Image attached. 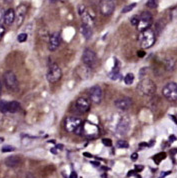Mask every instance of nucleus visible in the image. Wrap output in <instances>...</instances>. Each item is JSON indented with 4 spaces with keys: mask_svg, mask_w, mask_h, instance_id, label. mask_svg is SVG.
<instances>
[{
    "mask_svg": "<svg viewBox=\"0 0 177 178\" xmlns=\"http://www.w3.org/2000/svg\"><path fill=\"white\" fill-rule=\"evenodd\" d=\"M138 91L145 96H151L156 92V84L149 78H143L137 86Z\"/></svg>",
    "mask_w": 177,
    "mask_h": 178,
    "instance_id": "nucleus-1",
    "label": "nucleus"
},
{
    "mask_svg": "<svg viewBox=\"0 0 177 178\" xmlns=\"http://www.w3.org/2000/svg\"><path fill=\"white\" fill-rule=\"evenodd\" d=\"M156 36L155 32L151 29H147L145 31H142L139 35V43L140 46L143 49H147L153 46V44L155 43Z\"/></svg>",
    "mask_w": 177,
    "mask_h": 178,
    "instance_id": "nucleus-2",
    "label": "nucleus"
},
{
    "mask_svg": "<svg viewBox=\"0 0 177 178\" xmlns=\"http://www.w3.org/2000/svg\"><path fill=\"white\" fill-rule=\"evenodd\" d=\"M152 14L149 11H144L139 15V22L137 24V29L140 32L145 31L147 29H150V26L152 25Z\"/></svg>",
    "mask_w": 177,
    "mask_h": 178,
    "instance_id": "nucleus-3",
    "label": "nucleus"
},
{
    "mask_svg": "<svg viewBox=\"0 0 177 178\" xmlns=\"http://www.w3.org/2000/svg\"><path fill=\"white\" fill-rule=\"evenodd\" d=\"M82 61H83L84 65L88 66L89 68H94L96 67L98 59L96 56V53L93 50L89 49V48H86V49L82 53Z\"/></svg>",
    "mask_w": 177,
    "mask_h": 178,
    "instance_id": "nucleus-4",
    "label": "nucleus"
},
{
    "mask_svg": "<svg viewBox=\"0 0 177 178\" xmlns=\"http://www.w3.org/2000/svg\"><path fill=\"white\" fill-rule=\"evenodd\" d=\"M3 81L8 90L12 91V92H15V91L18 90V87H19L18 80L16 78V75L12 71H8L4 74Z\"/></svg>",
    "mask_w": 177,
    "mask_h": 178,
    "instance_id": "nucleus-5",
    "label": "nucleus"
},
{
    "mask_svg": "<svg viewBox=\"0 0 177 178\" xmlns=\"http://www.w3.org/2000/svg\"><path fill=\"white\" fill-rule=\"evenodd\" d=\"M163 96L169 101L177 100V83L168 82L162 89Z\"/></svg>",
    "mask_w": 177,
    "mask_h": 178,
    "instance_id": "nucleus-6",
    "label": "nucleus"
},
{
    "mask_svg": "<svg viewBox=\"0 0 177 178\" xmlns=\"http://www.w3.org/2000/svg\"><path fill=\"white\" fill-rule=\"evenodd\" d=\"M62 77V71L57 64H51L48 68L47 71V80L51 83H55L60 80V78Z\"/></svg>",
    "mask_w": 177,
    "mask_h": 178,
    "instance_id": "nucleus-7",
    "label": "nucleus"
},
{
    "mask_svg": "<svg viewBox=\"0 0 177 178\" xmlns=\"http://www.w3.org/2000/svg\"><path fill=\"white\" fill-rule=\"evenodd\" d=\"M65 130L68 132H74L77 128L82 125V120L78 117L69 116L65 119Z\"/></svg>",
    "mask_w": 177,
    "mask_h": 178,
    "instance_id": "nucleus-8",
    "label": "nucleus"
},
{
    "mask_svg": "<svg viewBox=\"0 0 177 178\" xmlns=\"http://www.w3.org/2000/svg\"><path fill=\"white\" fill-rule=\"evenodd\" d=\"M78 13L81 16L82 20H83V23L92 27L94 25V17L90 14V12L87 11L84 5H79L78 6Z\"/></svg>",
    "mask_w": 177,
    "mask_h": 178,
    "instance_id": "nucleus-9",
    "label": "nucleus"
},
{
    "mask_svg": "<svg viewBox=\"0 0 177 178\" xmlns=\"http://www.w3.org/2000/svg\"><path fill=\"white\" fill-rule=\"evenodd\" d=\"M89 98L93 103H95V104L100 103L102 98H103V92H102V89H101L100 86L95 85V86H93V87L90 88Z\"/></svg>",
    "mask_w": 177,
    "mask_h": 178,
    "instance_id": "nucleus-10",
    "label": "nucleus"
},
{
    "mask_svg": "<svg viewBox=\"0 0 177 178\" xmlns=\"http://www.w3.org/2000/svg\"><path fill=\"white\" fill-rule=\"evenodd\" d=\"M130 118L128 116H122L120 118V120L118 122V125H117V132L120 134V135H124L127 132H128L129 128H130Z\"/></svg>",
    "mask_w": 177,
    "mask_h": 178,
    "instance_id": "nucleus-11",
    "label": "nucleus"
},
{
    "mask_svg": "<svg viewBox=\"0 0 177 178\" xmlns=\"http://www.w3.org/2000/svg\"><path fill=\"white\" fill-rule=\"evenodd\" d=\"M115 4L113 0H101L100 2V11L103 15H111L114 11Z\"/></svg>",
    "mask_w": 177,
    "mask_h": 178,
    "instance_id": "nucleus-12",
    "label": "nucleus"
},
{
    "mask_svg": "<svg viewBox=\"0 0 177 178\" xmlns=\"http://www.w3.org/2000/svg\"><path fill=\"white\" fill-rule=\"evenodd\" d=\"M61 43V34L60 32H54V33L49 37L48 48L50 51H55L59 47Z\"/></svg>",
    "mask_w": 177,
    "mask_h": 178,
    "instance_id": "nucleus-13",
    "label": "nucleus"
},
{
    "mask_svg": "<svg viewBox=\"0 0 177 178\" xmlns=\"http://www.w3.org/2000/svg\"><path fill=\"white\" fill-rule=\"evenodd\" d=\"M114 105L116 108L120 110H127L132 105V99L130 97H121V98H118L114 101Z\"/></svg>",
    "mask_w": 177,
    "mask_h": 178,
    "instance_id": "nucleus-14",
    "label": "nucleus"
},
{
    "mask_svg": "<svg viewBox=\"0 0 177 178\" xmlns=\"http://www.w3.org/2000/svg\"><path fill=\"white\" fill-rule=\"evenodd\" d=\"M75 107L80 113H85L90 109V102L84 97H79L75 102Z\"/></svg>",
    "mask_w": 177,
    "mask_h": 178,
    "instance_id": "nucleus-15",
    "label": "nucleus"
},
{
    "mask_svg": "<svg viewBox=\"0 0 177 178\" xmlns=\"http://www.w3.org/2000/svg\"><path fill=\"white\" fill-rule=\"evenodd\" d=\"M26 11H27V7L24 4H21L17 7L15 12V21L17 26H20L22 24V22L24 21V17L26 15Z\"/></svg>",
    "mask_w": 177,
    "mask_h": 178,
    "instance_id": "nucleus-16",
    "label": "nucleus"
},
{
    "mask_svg": "<svg viewBox=\"0 0 177 178\" xmlns=\"http://www.w3.org/2000/svg\"><path fill=\"white\" fill-rule=\"evenodd\" d=\"M76 71L79 76L83 79H88L91 77V68H89L86 65H81L79 67H77Z\"/></svg>",
    "mask_w": 177,
    "mask_h": 178,
    "instance_id": "nucleus-17",
    "label": "nucleus"
},
{
    "mask_svg": "<svg viewBox=\"0 0 177 178\" xmlns=\"http://www.w3.org/2000/svg\"><path fill=\"white\" fill-rule=\"evenodd\" d=\"M15 21V12L13 9H8L4 14V23L6 25H11Z\"/></svg>",
    "mask_w": 177,
    "mask_h": 178,
    "instance_id": "nucleus-18",
    "label": "nucleus"
},
{
    "mask_svg": "<svg viewBox=\"0 0 177 178\" xmlns=\"http://www.w3.org/2000/svg\"><path fill=\"white\" fill-rule=\"evenodd\" d=\"M5 164H6L8 167H11V168H15L20 164V158L17 157V156H9L6 159H5Z\"/></svg>",
    "mask_w": 177,
    "mask_h": 178,
    "instance_id": "nucleus-19",
    "label": "nucleus"
},
{
    "mask_svg": "<svg viewBox=\"0 0 177 178\" xmlns=\"http://www.w3.org/2000/svg\"><path fill=\"white\" fill-rule=\"evenodd\" d=\"M80 32H81V34L84 36L85 39H90L93 35L92 27H90V26H88L84 23L80 26Z\"/></svg>",
    "mask_w": 177,
    "mask_h": 178,
    "instance_id": "nucleus-20",
    "label": "nucleus"
},
{
    "mask_svg": "<svg viewBox=\"0 0 177 178\" xmlns=\"http://www.w3.org/2000/svg\"><path fill=\"white\" fill-rule=\"evenodd\" d=\"M8 109H9V113H16L20 110V104L17 101L8 102Z\"/></svg>",
    "mask_w": 177,
    "mask_h": 178,
    "instance_id": "nucleus-21",
    "label": "nucleus"
},
{
    "mask_svg": "<svg viewBox=\"0 0 177 178\" xmlns=\"http://www.w3.org/2000/svg\"><path fill=\"white\" fill-rule=\"evenodd\" d=\"M109 77L112 80H117L120 78V72H119V66L116 65L113 67V69L109 73Z\"/></svg>",
    "mask_w": 177,
    "mask_h": 178,
    "instance_id": "nucleus-22",
    "label": "nucleus"
},
{
    "mask_svg": "<svg viewBox=\"0 0 177 178\" xmlns=\"http://www.w3.org/2000/svg\"><path fill=\"white\" fill-rule=\"evenodd\" d=\"M165 158H166V153L165 152H160V153H157L155 154L152 157V159L155 161V163L156 164H159L160 162H161L162 160H164Z\"/></svg>",
    "mask_w": 177,
    "mask_h": 178,
    "instance_id": "nucleus-23",
    "label": "nucleus"
},
{
    "mask_svg": "<svg viewBox=\"0 0 177 178\" xmlns=\"http://www.w3.org/2000/svg\"><path fill=\"white\" fill-rule=\"evenodd\" d=\"M0 112L2 113H9V109H8V102L4 101V100H0Z\"/></svg>",
    "mask_w": 177,
    "mask_h": 178,
    "instance_id": "nucleus-24",
    "label": "nucleus"
},
{
    "mask_svg": "<svg viewBox=\"0 0 177 178\" xmlns=\"http://www.w3.org/2000/svg\"><path fill=\"white\" fill-rule=\"evenodd\" d=\"M134 81V74L133 73H127L124 77V82L126 85H131Z\"/></svg>",
    "mask_w": 177,
    "mask_h": 178,
    "instance_id": "nucleus-25",
    "label": "nucleus"
},
{
    "mask_svg": "<svg viewBox=\"0 0 177 178\" xmlns=\"http://www.w3.org/2000/svg\"><path fill=\"white\" fill-rule=\"evenodd\" d=\"M116 145H117L118 148H128L129 147L128 142L125 141V140H119V141H117V143H116Z\"/></svg>",
    "mask_w": 177,
    "mask_h": 178,
    "instance_id": "nucleus-26",
    "label": "nucleus"
},
{
    "mask_svg": "<svg viewBox=\"0 0 177 178\" xmlns=\"http://www.w3.org/2000/svg\"><path fill=\"white\" fill-rule=\"evenodd\" d=\"M158 1H159V0H148L146 5H147V7H149V8H155V7H157V5H158Z\"/></svg>",
    "mask_w": 177,
    "mask_h": 178,
    "instance_id": "nucleus-27",
    "label": "nucleus"
},
{
    "mask_svg": "<svg viewBox=\"0 0 177 178\" xmlns=\"http://www.w3.org/2000/svg\"><path fill=\"white\" fill-rule=\"evenodd\" d=\"M174 64H175V63H174L172 60H171V59H170V60L168 59V60L165 62V66H166V69H167V70H170V71H171V70H173L174 67H175Z\"/></svg>",
    "mask_w": 177,
    "mask_h": 178,
    "instance_id": "nucleus-28",
    "label": "nucleus"
},
{
    "mask_svg": "<svg viewBox=\"0 0 177 178\" xmlns=\"http://www.w3.org/2000/svg\"><path fill=\"white\" fill-rule=\"evenodd\" d=\"M138 22H139V15H133L130 19V23L133 26H137Z\"/></svg>",
    "mask_w": 177,
    "mask_h": 178,
    "instance_id": "nucleus-29",
    "label": "nucleus"
},
{
    "mask_svg": "<svg viewBox=\"0 0 177 178\" xmlns=\"http://www.w3.org/2000/svg\"><path fill=\"white\" fill-rule=\"evenodd\" d=\"M27 34L26 33H20L18 36H17V41L20 42V43H23L27 40Z\"/></svg>",
    "mask_w": 177,
    "mask_h": 178,
    "instance_id": "nucleus-30",
    "label": "nucleus"
},
{
    "mask_svg": "<svg viewBox=\"0 0 177 178\" xmlns=\"http://www.w3.org/2000/svg\"><path fill=\"white\" fill-rule=\"evenodd\" d=\"M135 6H136V3H131L130 5H127L126 7H124V8H123V10H122V13H127V12L131 11V10L133 9Z\"/></svg>",
    "mask_w": 177,
    "mask_h": 178,
    "instance_id": "nucleus-31",
    "label": "nucleus"
},
{
    "mask_svg": "<svg viewBox=\"0 0 177 178\" xmlns=\"http://www.w3.org/2000/svg\"><path fill=\"white\" fill-rule=\"evenodd\" d=\"M102 143L107 147H111L112 146V141L110 139H108V138H103L102 139Z\"/></svg>",
    "mask_w": 177,
    "mask_h": 178,
    "instance_id": "nucleus-32",
    "label": "nucleus"
},
{
    "mask_svg": "<svg viewBox=\"0 0 177 178\" xmlns=\"http://www.w3.org/2000/svg\"><path fill=\"white\" fill-rule=\"evenodd\" d=\"M14 150H15V148L12 146H4L1 149L2 152H11V151H14Z\"/></svg>",
    "mask_w": 177,
    "mask_h": 178,
    "instance_id": "nucleus-33",
    "label": "nucleus"
},
{
    "mask_svg": "<svg viewBox=\"0 0 177 178\" xmlns=\"http://www.w3.org/2000/svg\"><path fill=\"white\" fill-rule=\"evenodd\" d=\"M4 14L5 12L3 11V9H0V24L4 22Z\"/></svg>",
    "mask_w": 177,
    "mask_h": 178,
    "instance_id": "nucleus-34",
    "label": "nucleus"
},
{
    "mask_svg": "<svg viewBox=\"0 0 177 178\" xmlns=\"http://www.w3.org/2000/svg\"><path fill=\"white\" fill-rule=\"evenodd\" d=\"M4 34H5V28L3 27V26L0 25V40L2 39V37L4 36Z\"/></svg>",
    "mask_w": 177,
    "mask_h": 178,
    "instance_id": "nucleus-35",
    "label": "nucleus"
},
{
    "mask_svg": "<svg viewBox=\"0 0 177 178\" xmlns=\"http://www.w3.org/2000/svg\"><path fill=\"white\" fill-rule=\"evenodd\" d=\"M143 168H144V166L143 165H135V170L136 171H142L143 170Z\"/></svg>",
    "mask_w": 177,
    "mask_h": 178,
    "instance_id": "nucleus-36",
    "label": "nucleus"
},
{
    "mask_svg": "<svg viewBox=\"0 0 177 178\" xmlns=\"http://www.w3.org/2000/svg\"><path fill=\"white\" fill-rule=\"evenodd\" d=\"M175 140H176V136H175V135H170V136H169V142H170V143L174 142Z\"/></svg>",
    "mask_w": 177,
    "mask_h": 178,
    "instance_id": "nucleus-37",
    "label": "nucleus"
},
{
    "mask_svg": "<svg viewBox=\"0 0 177 178\" xmlns=\"http://www.w3.org/2000/svg\"><path fill=\"white\" fill-rule=\"evenodd\" d=\"M83 155L85 156V157H88V158H92V157H93V155H92V154H90L89 152H84V153H83Z\"/></svg>",
    "mask_w": 177,
    "mask_h": 178,
    "instance_id": "nucleus-38",
    "label": "nucleus"
},
{
    "mask_svg": "<svg viewBox=\"0 0 177 178\" xmlns=\"http://www.w3.org/2000/svg\"><path fill=\"white\" fill-rule=\"evenodd\" d=\"M138 158V153H133L131 155V159L132 160H136Z\"/></svg>",
    "mask_w": 177,
    "mask_h": 178,
    "instance_id": "nucleus-39",
    "label": "nucleus"
},
{
    "mask_svg": "<svg viewBox=\"0 0 177 178\" xmlns=\"http://www.w3.org/2000/svg\"><path fill=\"white\" fill-rule=\"evenodd\" d=\"M70 178H77V174H76V172H72V173H71V175H70Z\"/></svg>",
    "mask_w": 177,
    "mask_h": 178,
    "instance_id": "nucleus-40",
    "label": "nucleus"
},
{
    "mask_svg": "<svg viewBox=\"0 0 177 178\" xmlns=\"http://www.w3.org/2000/svg\"><path fill=\"white\" fill-rule=\"evenodd\" d=\"M146 146H148V143H145V142L140 143V147H146Z\"/></svg>",
    "mask_w": 177,
    "mask_h": 178,
    "instance_id": "nucleus-41",
    "label": "nucleus"
},
{
    "mask_svg": "<svg viewBox=\"0 0 177 178\" xmlns=\"http://www.w3.org/2000/svg\"><path fill=\"white\" fill-rule=\"evenodd\" d=\"M170 152L172 153V154H176L177 153V148H174V149H171L170 150Z\"/></svg>",
    "mask_w": 177,
    "mask_h": 178,
    "instance_id": "nucleus-42",
    "label": "nucleus"
},
{
    "mask_svg": "<svg viewBox=\"0 0 177 178\" xmlns=\"http://www.w3.org/2000/svg\"><path fill=\"white\" fill-rule=\"evenodd\" d=\"M138 56H140V57H143V56H144V52H143V51H140V52H138Z\"/></svg>",
    "mask_w": 177,
    "mask_h": 178,
    "instance_id": "nucleus-43",
    "label": "nucleus"
},
{
    "mask_svg": "<svg viewBox=\"0 0 177 178\" xmlns=\"http://www.w3.org/2000/svg\"><path fill=\"white\" fill-rule=\"evenodd\" d=\"M170 118H172L173 121H174V123H175V124H177V119H176V118H175L173 115H171V116H170Z\"/></svg>",
    "mask_w": 177,
    "mask_h": 178,
    "instance_id": "nucleus-44",
    "label": "nucleus"
},
{
    "mask_svg": "<svg viewBox=\"0 0 177 178\" xmlns=\"http://www.w3.org/2000/svg\"><path fill=\"white\" fill-rule=\"evenodd\" d=\"M91 163H92L93 165H95V166H99V165H100V163H99V162H94V161H91Z\"/></svg>",
    "mask_w": 177,
    "mask_h": 178,
    "instance_id": "nucleus-45",
    "label": "nucleus"
},
{
    "mask_svg": "<svg viewBox=\"0 0 177 178\" xmlns=\"http://www.w3.org/2000/svg\"><path fill=\"white\" fill-rule=\"evenodd\" d=\"M133 174H134V171H129L128 174H127V176H131V175H133Z\"/></svg>",
    "mask_w": 177,
    "mask_h": 178,
    "instance_id": "nucleus-46",
    "label": "nucleus"
},
{
    "mask_svg": "<svg viewBox=\"0 0 177 178\" xmlns=\"http://www.w3.org/2000/svg\"><path fill=\"white\" fill-rule=\"evenodd\" d=\"M154 143H155V140H152V141H151L150 143L148 144V146H149V147H150V146H152V144H154Z\"/></svg>",
    "mask_w": 177,
    "mask_h": 178,
    "instance_id": "nucleus-47",
    "label": "nucleus"
},
{
    "mask_svg": "<svg viewBox=\"0 0 177 178\" xmlns=\"http://www.w3.org/2000/svg\"><path fill=\"white\" fill-rule=\"evenodd\" d=\"M56 148H59V149H62L63 148V146H62V144H58L57 146H56Z\"/></svg>",
    "mask_w": 177,
    "mask_h": 178,
    "instance_id": "nucleus-48",
    "label": "nucleus"
},
{
    "mask_svg": "<svg viewBox=\"0 0 177 178\" xmlns=\"http://www.w3.org/2000/svg\"><path fill=\"white\" fill-rule=\"evenodd\" d=\"M51 151L53 152V154H57V151H56V149H55V148H52Z\"/></svg>",
    "mask_w": 177,
    "mask_h": 178,
    "instance_id": "nucleus-49",
    "label": "nucleus"
},
{
    "mask_svg": "<svg viewBox=\"0 0 177 178\" xmlns=\"http://www.w3.org/2000/svg\"><path fill=\"white\" fill-rule=\"evenodd\" d=\"M0 95H1V83H0Z\"/></svg>",
    "mask_w": 177,
    "mask_h": 178,
    "instance_id": "nucleus-50",
    "label": "nucleus"
},
{
    "mask_svg": "<svg viewBox=\"0 0 177 178\" xmlns=\"http://www.w3.org/2000/svg\"><path fill=\"white\" fill-rule=\"evenodd\" d=\"M4 141V139L3 138H0V142H3Z\"/></svg>",
    "mask_w": 177,
    "mask_h": 178,
    "instance_id": "nucleus-51",
    "label": "nucleus"
},
{
    "mask_svg": "<svg viewBox=\"0 0 177 178\" xmlns=\"http://www.w3.org/2000/svg\"><path fill=\"white\" fill-rule=\"evenodd\" d=\"M52 2H56V1H58V0H51Z\"/></svg>",
    "mask_w": 177,
    "mask_h": 178,
    "instance_id": "nucleus-52",
    "label": "nucleus"
}]
</instances>
